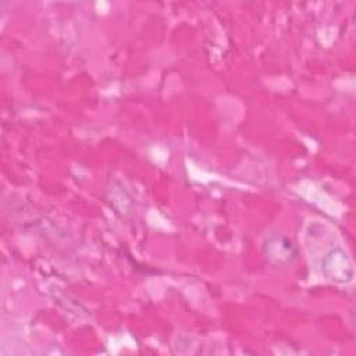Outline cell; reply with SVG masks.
<instances>
[{"label": "cell", "instance_id": "cell-1", "mask_svg": "<svg viewBox=\"0 0 356 356\" xmlns=\"http://www.w3.org/2000/svg\"><path fill=\"white\" fill-rule=\"evenodd\" d=\"M323 273L332 281L339 284L350 282L355 271L350 259L342 249L331 250L321 263Z\"/></svg>", "mask_w": 356, "mask_h": 356}, {"label": "cell", "instance_id": "cell-2", "mask_svg": "<svg viewBox=\"0 0 356 356\" xmlns=\"http://www.w3.org/2000/svg\"><path fill=\"white\" fill-rule=\"evenodd\" d=\"M264 254L270 264L284 266L295 259V246L291 239L285 236H270L264 243Z\"/></svg>", "mask_w": 356, "mask_h": 356}]
</instances>
